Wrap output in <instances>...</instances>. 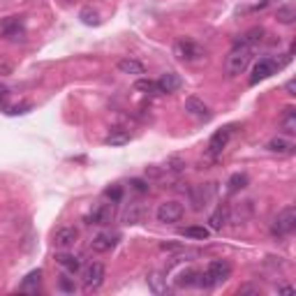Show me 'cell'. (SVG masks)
Returning <instances> with one entry per match:
<instances>
[{"label": "cell", "instance_id": "27", "mask_svg": "<svg viewBox=\"0 0 296 296\" xmlns=\"http://www.w3.org/2000/svg\"><path fill=\"white\" fill-rule=\"evenodd\" d=\"M134 90L139 93H146V95H155L157 93V83L153 79H146V77H139L134 81Z\"/></svg>", "mask_w": 296, "mask_h": 296}, {"label": "cell", "instance_id": "20", "mask_svg": "<svg viewBox=\"0 0 296 296\" xmlns=\"http://www.w3.org/2000/svg\"><path fill=\"white\" fill-rule=\"evenodd\" d=\"M130 139H132V134L127 130H123V127H111L109 134L104 136V144L107 146H125V144H130Z\"/></svg>", "mask_w": 296, "mask_h": 296}, {"label": "cell", "instance_id": "17", "mask_svg": "<svg viewBox=\"0 0 296 296\" xmlns=\"http://www.w3.org/2000/svg\"><path fill=\"white\" fill-rule=\"evenodd\" d=\"M229 218H232V209H229L227 204H220L218 209L211 213V218H209V224H211V229H215V232H220V229L224 227V224L229 222Z\"/></svg>", "mask_w": 296, "mask_h": 296}, {"label": "cell", "instance_id": "41", "mask_svg": "<svg viewBox=\"0 0 296 296\" xmlns=\"http://www.w3.org/2000/svg\"><path fill=\"white\" fill-rule=\"evenodd\" d=\"M278 291H282V294H294V287H289V285H280V287H278Z\"/></svg>", "mask_w": 296, "mask_h": 296}, {"label": "cell", "instance_id": "2", "mask_svg": "<svg viewBox=\"0 0 296 296\" xmlns=\"http://www.w3.org/2000/svg\"><path fill=\"white\" fill-rule=\"evenodd\" d=\"M229 276H232V264L224 262V259H213V262H209L206 271L199 273L197 285H201L204 289H213V287L222 285Z\"/></svg>", "mask_w": 296, "mask_h": 296}, {"label": "cell", "instance_id": "13", "mask_svg": "<svg viewBox=\"0 0 296 296\" xmlns=\"http://www.w3.org/2000/svg\"><path fill=\"white\" fill-rule=\"evenodd\" d=\"M116 243H118V236H116V234L102 232V234H97V236L90 241V250H93V253L104 255V253H111V250L116 248Z\"/></svg>", "mask_w": 296, "mask_h": 296}, {"label": "cell", "instance_id": "8", "mask_svg": "<svg viewBox=\"0 0 296 296\" xmlns=\"http://www.w3.org/2000/svg\"><path fill=\"white\" fill-rule=\"evenodd\" d=\"M229 136H232V127H222V130H218L213 136H211L209 146H206V155H209L211 160H215L218 155H222V151L229 144Z\"/></svg>", "mask_w": 296, "mask_h": 296}, {"label": "cell", "instance_id": "21", "mask_svg": "<svg viewBox=\"0 0 296 296\" xmlns=\"http://www.w3.org/2000/svg\"><path fill=\"white\" fill-rule=\"evenodd\" d=\"M266 148L271 153H278V155H289L294 151V144L289 139H285V136H276V139H271L266 144Z\"/></svg>", "mask_w": 296, "mask_h": 296}, {"label": "cell", "instance_id": "6", "mask_svg": "<svg viewBox=\"0 0 296 296\" xmlns=\"http://www.w3.org/2000/svg\"><path fill=\"white\" fill-rule=\"evenodd\" d=\"M183 215H185V209L180 201H162L155 211L157 222H162V224H176L183 220Z\"/></svg>", "mask_w": 296, "mask_h": 296}, {"label": "cell", "instance_id": "16", "mask_svg": "<svg viewBox=\"0 0 296 296\" xmlns=\"http://www.w3.org/2000/svg\"><path fill=\"white\" fill-rule=\"evenodd\" d=\"M157 93H176L180 86H183V81H180V77L178 74H174V72H167V74H162L160 79H157Z\"/></svg>", "mask_w": 296, "mask_h": 296}, {"label": "cell", "instance_id": "5", "mask_svg": "<svg viewBox=\"0 0 296 296\" xmlns=\"http://www.w3.org/2000/svg\"><path fill=\"white\" fill-rule=\"evenodd\" d=\"M104 276H107V268L104 264L100 262H93L83 268V276H81V285L86 291H93V289H100L104 282Z\"/></svg>", "mask_w": 296, "mask_h": 296}, {"label": "cell", "instance_id": "34", "mask_svg": "<svg viewBox=\"0 0 296 296\" xmlns=\"http://www.w3.org/2000/svg\"><path fill=\"white\" fill-rule=\"evenodd\" d=\"M58 287H60L63 291H67V294H74V289H77V287H74V282L70 280V278H65V276L58 280Z\"/></svg>", "mask_w": 296, "mask_h": 296}, {"label": "cell", "instance_id": "35", "mask_svg": "<svg viewBox=\"0 0 296 296\" xmlns=\"http://www.w3.org/2000/svg\"><path fill=\"white\" fill-rule=\"evenodd\" d=\"M130 185H132V190H136V192H148V183L141 178H132Z\"/></svg>", "mask_w": 296, "mask_h": 296}, {"label": "cell", "instance_id": "30", "mask_svg": "<svg viewBox=\"0 0 296 296\" xmlns=\"http://www.w3.org/2000/svg\"><path fill=\"white\" fill-rule=\"evenodd\" d=\"M39 280H42V271H30L28 276H26V280H24V285H21V289H26V291H30V289H37V285H39Z\"/></svg>", "mask_w": 296, "mask_h": 296}, {"label": "cell", "instance_id": "29", "mask_svg": "<svg viewBox=\"0 0 296 296\" xmlns=\"http://www.w3.org/2000/svg\"><path fill=\"white\" fill-rule=\"evenodd\" d=\"M245 185H248V176H245V174H234L232 178L227 180V190H229L232 194L238 192V190H243Z\"/></svg>", "mask_w": 296, "mask_h": 296}, {"label": "cell", "instance_id": "3", "mask_svg": "<svg viewBox=\"0 0 296 296\" xmlns=\"http://www.w3.org/2000/svg\"><path fill=\"white\" fill-rule=\"evenodd\" d=\"M174 56L183 63H197L206 56V49L199 47L197 42L192 39H176L174 42Z\"/></svg>", "mask_w": 296, "mask_h": 296}, {"label": "cell", "instance_id": "31", "mask_svg": "<svg viewBox=\"0 0 296 296\" xmlns=\"http://www.w3.org/2000/svg\"><path fill=\"white\" fill-rule=\"evenodd\" d=\"M79 16H81V21L86 26H100V14L95 10H90V7H83Z\"/></svg>", "mask_w": 296, "mask_h": 296}, {"label": "cell", "instance_id": "22", "mask_svg": "<svg viewBox=\"0 0 296 296\" xmlns=\"http://www.w3.org/2000/svg\"><path fill=\"white\" fill-rule=\"evenodd\" d=\"M262 37H264V28H259V26H257V28H250L248 33H243L241 37L236 39V44H241V47H250V49H253L255 44H259V42H262Z\"/></svg>", "mask_w": 296, "mask_h": 296}, {"label": "cell", "instance_id": "9", "mask_svg": "<svg viewBox=\"0 0 296 296\" xmlns=\"http://www.w3.org/2000/svg\"><path fill=\"white\" fill-rule=\"evenodd\" d=\"M77 238H79V229L72 227V224H63V227H58L54 234V245L60 250H67L77 243Z\"/></svg>", "mask_w": 296, "mask_h": 296}, {"label": "cell", "instance_id": "12", "mask_svg": "<svg viewBox=\"0 0 296 296\" xmlns=\"http://www.w3.org/2000/svg\"><path fill=\"white\" fill-rule=\"evenodd\" d=\"M146 215V206L141 201H130L125 204V209L121 211V222L123 224H139Z\"/></svg>", "mask_w": 296, "mask_h": 296}, {"label": "cell", "instance_id": "19", "mask_svg": "<svg viewBox=\"0 0 296 296\" xmlns=\"http://www.w3.org/2000/svg\"><path fill=\"white\" fill-rule=\"evenodd\" d=\"M56 264H58L60 268H65L67 273H79L81 271V259L77 257V255H70V253H60L58 257H56Z\"/></svg>", "mask_w": 296, "mask_h": 296}, {"label": "cell", "instance_id": "36", "mask_svg": "<svg viewBox=\"0 0 296 296\" xmlns=\"http://www.w3.org/2000/svg\"><path fill=\"white\" fill-rule=\"evenodd\" d=\"M7 100H10V88L0 83V104H5Z\"/></svg>", "mask_w": 296, "mask_h": 296}, {"label": "cell", "instance_id": "37", "mask_svg": "<svg viewBox=\"0 0 296 296\" xmlns=\"http://www.w3.org/2000/svg\"><path fill=\"white\" fill-rule=\"evenodd\" d=\"M257 287L255 285H243V287H238V294H257Z\"/></svg>", "mask_w": 296, "mask_h": 296}, {"label": "cell", "instance_id": "28", "mask_svg": "<svg viewBox=\"0 0 296 296\" xmlns=\"http://www.w3.org/2000/svg\"><path fill=\"white\" fill-rule=\"evenodd\" d=\"M276 16H278V21H280V24L289 26V24H294V19H296V10L291 5H282V7H278Z\"/></svg>", "mask_w": 296, "mask_h": 296}, {"label": "cell", "instance_id": "40", "mask_svg": "<svg viewBox=\"0 0 296 296\" xmlns=\"http://www.w3.org/2000/svg\"><path fill=\"white\" fill-rule=\"evenodd\" d=\"M26 109H28V104H24V107H12L7 113H10V116H16V113H26Z\"/></svg>", "mask_w": 296, "mask_h": 296}, {"label": "cell", "instance_id": "33", "mask_svg": "<svg viewBox=\"0 0 296 296\" xmlns=\"http://www.w3.org/2000/svg\"><path fill=\"white\" fill-rule=\"evenodd\" d=\"M107 199H111V204H116V201L123 199V190L118 188V185H113V188H107Z\"/></svg>", "mask_w": 296, "mask_h": 296}, {"label": "cell", "instance_id": "26", "mask_svg": "<svg viewBox=\"0 0 296 296\" xmlns=\"http://www.w3.org/2000/svg\"><path fill=\"white\" fill-rule=\"evenodd\" d=\"M148 287H151L155 294H165L167 291V278H162V273L153 271L151 276H148Z\"/></svg>", "mask_w": 296, "mask_h": 296}, {"label": "cell", "instance_id": "24", "mask_svg": "<svg viewBox=\"0 0 296 296\" xmlns=\"http://www.w3.org/2000/svg\"><path fill=\"white\" fill-rule=\"evenodd\" d=\"M180 236H183V238H194V241H206V238L211 236V229L209 227H199V224H192V227L180 229Z\"/></svg>", "mask_w": 296, "mask_h": 296}, {"label": "cell", "instance_id": "4", "mask_svg": "<svg viewBox=\"0 0 296 296\" xmlns=\"http://www.w3.org/2000/svg\"><path fill=\"white\" fill-rule=\"evenodd\" d=\"M296 229V209L294 206H285V209L278 213V218L273 220V236L282 238V236H289L291 232Z\"/></svg>", "mask_w": 296, "mask_h": 296}, {"label": "cell", "instance_id": "25", "mask_svg": "<svg viewBox=\"0 0 296 296\" xmlns=\"http://www.w3.org/2000/svg\"><path fill=\"white\" fill-rule=\"evenodd\" d=\"M197 280H199V273L194 271V268H185V271H180L178 273V278H174V285L176 287H192V285H197Z\"/></svg>", "mask_w": 296, "mask_h": 296}, {"label": "cell", "instance_id": "15", "mask_svg": "<svg viewBox=\"0 0 296 296\" xmlns=\"http://www.w3.org/2000/svg\"><path fill=\"white\" fill-rule=\"evenodd\" d=\"M113 218V209L111 204H97L90 213L86 215V222L88 224H109Z\"/></svg>", "mask_w": 296, "mask_h": 296}, {"label": "cell", "instance_id": "18", "mask_svg": "<svg viewBox=\"0 0 296 296\" xmlns=\"http://www.w3.org/2000/svg\"><path fill=\"white\" fill-rule=\"evenodd\" d=\"M116 70L121 74H130V77H141V74H146L144 63H139V60H134V58H121L116 63Z\"/></svg>", "mask_w": 296, "mask_h": 296}, {"label": "cell", "instance_id": "11", "mask_svg": "<svg viewBox=\"0 0 296 296\" xmlns=\"http://www.w3.org/2000/svg\"><path fill=\"white\" fill-rule=\"evenodd\" d=\"M185 111L190 113L192 118H197V121H211V109L204 104V100H199V97H194V95H190L188 100H185Z\"/></svg>", "mask_w": 296, "mask_h": 296}, {"label": "cell", "instance_id": "10", "mask_svg": "<svg viewBox=\"0 0 296 296\" xmlns=\"http://www.w3.org/2000/svg\"><path fill=\"white\" fill-rule=\"evenodd\" d=\"M0 37H7V39L24 37V21H21V16H7V19L0 21Z\"/></svg>", "mask_w": 296, "mask_h": 296}, {"label": "cell", "instance_id": "1", "mask_svg": "<svg viewBox=\"0 0 296 296\" xmlns=\"http://www.w3.org/2000/svg\"><path fill=\"white\" fill-rule=\"evenodd\" d=\"M250 63H253V49L236 44L227 54V58H224V74H227L229 79H236L248 70Z\"/></svg>", "mask_w": 296, "mask_h": 296}, {"label": "cell", "instance_id": "14", "mask_svg": "<svg viewBox=\"0 0 296 296\" xmlns=\"http://www.w3.org/2000/svg\"><path fill=\"white\" fill-rule=\"evenodd\" d=\"M276 70H280L276 60H268V58L259 60V63L255 65V70H253V77H250V86H255V83H259V81H264V79H268L271 74H276Z\"/></svg>", "mask_w": 296, "mask_h": 296}, {"label": "cell", "instance_id": "32", "mask_svg": "<svg viewBox=\"0 0 296 296\" xmlns=\"http://www.w3.org/2000/svg\"><path fill=\"white\" fill-rule=\"evenodd\" d=\"M165 169L169 171V174H180V171H185V160L183 157H169Z\"/></svg>", "mask_w": 296, "mask_h": 296}, {"label": "cell", "instance_id": "23", "mask_svg": "<svg viewBox=\"0 0 296 296\" xmlns=\"http://www.w3.org/2000/svg\"><path fill=\"white\" fill-rule=\"evenodd\" d=\"M280 127L287 132V134H296V109L287 107L280 116Z\"/></svg>", "mask_w": 296, "mask_h": 296}, {"label": "cell", "instance_id": "7", "mask_svg": "<svg viewBox=\"0 0 296 296\" xmlns=\"http://www.w3.org/2000/svg\"><path fill=\"white\" fill-rule=\"evenodd\" d=\"M190 194V201H192V209L194 211H201L209 206V201L215 197V183L209 185H194V188L188 190Z\"/></svg>", "mask_w": 296, "mask_h": 296}, {"label": "cell", "instance_id": "39", "mask_svg": "<svg viewBox=\"0 0 296 296\" xmlns=\"http://www.w3.org/2000/svg\"><path fill=\"white\" fill-rule=\"evenodd\" d=\"M285 90L289 93V95H296V81H294V79H291V81H287V83H285Z\"/></svg>", "mask_w": 296, "mask_h": 296}, {"label": "cell", "instance_id": "38", "mask_svg": "<svg viewBox=\"0 0 296 296\" xmlns=\"http://www.w3.org/2000/svg\"><path fill=\"white\" fill-rule=\"evenodd\" d=\"M12 72V63H7V60H3L0 63V77H5V74Z\"/></svg>", "mask_w": 296, "mask_h": 296}]
</instances>
